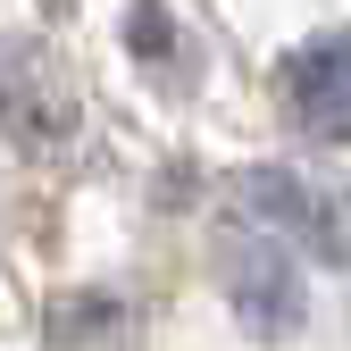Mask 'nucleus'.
<instances>
[{
	"mask_svg": "<svg viewBox=\"0 0 351 351\" xmlns=\"http://www.w3.org/2000/svg\"><path fill=\"white\" fill-rule=\"evenodd\" d=\"M0 125H9L17 151H59L67 125H75L59 67L42 59V42H25V34H0Z\"/></svg>",
	"mask_w": 351,
	"mask_h": 351,
	"instance_id": "f257e3e1",
	"label": "nucleus"
},
{
	"mask_svg": "<svg viewBox=\"0 0 351 351\" xmlns=\"http://www.w3.org/2000/svg\"><path fill=\"white\" fill-rule=\"evenodd\" d=\"M285 101L318 143H351V25L310 34L285 59Z\"/></svg>",
	"mask_w": 351,
	"mask_h": 351,
	"instance_id": "f03ea898",
	"label": "nucleus"
},
{
	"mask_svg": "<svg viewBox=\"0 0 351 351\" xmlns=\"http://www.w3.org/2000/svg\"><path fill=\"white\" fill-rule=\"evenodd\" d=\"M234 310H243L259 335H285V326H301V276H293V259H285L268 234L234 251Z\"/></svg>",
	"mask_w": 351,
	"mask_h": 351,
	"instance_id": "7ed1b4c3",
	"label": "nucleus"
},
{
	"mask_svg": "<svg viewBox=\"0 0 351 351\" xmlns=\"http://www.w3.org/2000/svg\"><path fill=\"white\" fill-rule=\"evenodd\" d=\"M301 234L326 268H351V184H310V217H301Z\"/></svg>",
	"mask_w": 351,
	"mask_h": 351,
	"instance_id": "20e7f679",
	"label": "nucleus"
}]
</instances>
